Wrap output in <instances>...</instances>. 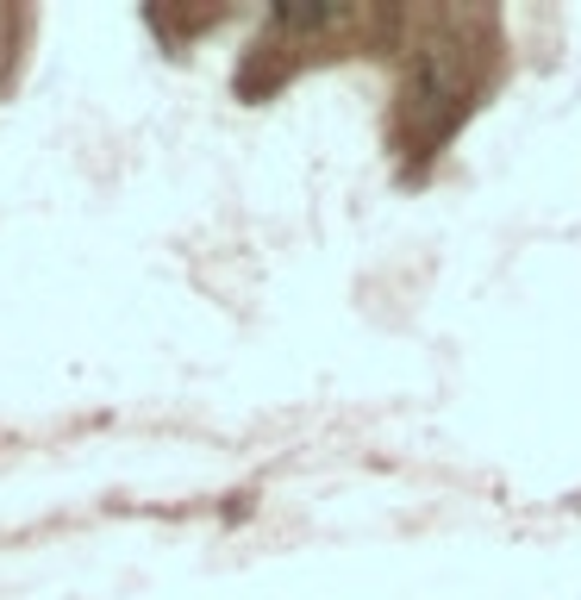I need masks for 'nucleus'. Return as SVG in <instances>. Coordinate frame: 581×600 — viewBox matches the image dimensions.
Instances as JSON below:
<instances>
[{"label":"nucleus","mask_w":581,"mask_h":600,"mask_svg":"<svg viewBox=\"0 0 581 600\" xmlns=\"http://www.w3.org/2000/svg\"><path fill=\"white\" fill-rule=\"evenodd\" d=\"M438 100H456V57L444 45H426L406 70V107L413 113H431Z\"/></svg>","instance_id":"f257e3e1"}]
</instances>
